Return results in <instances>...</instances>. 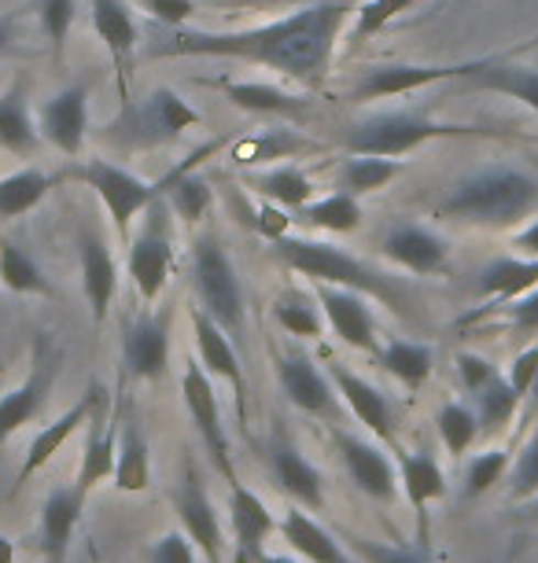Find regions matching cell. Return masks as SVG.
I'll use <instances>...</instances> for the list:
<instances>
[{"instance_id": "6da1fadb", "label": "cell", "mask_w": 538, "mask_h": 563, "mask_svg": "<svg viewBox=\"0 0 538 563\" xmlns=\"http://www.w3.org/2000/svg\"><path fill=\"white\" fill-rule=\"evenodd\" d=\"M347 23L343 4H314L295 15H284L277 23L233 30V34H193V30H174L171 37L155 48V56H215V59H240L255 67H273L288 78L314 81L329 70L336 37Z\"/></svg>"}, {"instance_id": "7a4b0ae2", "label": "cell", "mask_w": 538, "mask_h": 563, "mask_svg": "<svg viewBox=\"0 0 538 563\" xmlns=\"http://www.w3.org/2000/svg\"><path fill=\"white\" fill-rule=\"evenodd\" d=\"M538 207V177L527 169H483L442 199V214L487 229H509Z\"/></svg>"}, {"instance_id": "3957f363", "label": "cell", "mask_w": 538, "mask_h": 563, "mask_svg": "<svg viewBox=\"0 0 538 563\" xmlns=\"http://www.w3.org/2000/svg\"><path fill=\"white\" fill-rule=\"evenodd\" d=\"M273 254L288 265V269L310 276L314 284H336V288H351L373 299L387 302L392 310H403V295L384 273H376L373 265L351 258L347 251L332 247L325 240H303V236H281L273 240Z\"/></svg>"}, {"instance_id": "277c9868", "label": "cell", "mask_w": 538, "mask_h": 563, "mask_svg": "<svg viewBox=\"0 0 538 563\" xmlns=\"http://www.w3.org/2000/svg\"><path fill=\"white\" fill-rule=\"evenodd\" d=\"M491 133L494 130H480V125H461V122H436V119H425V114H380V119L354 125V130L343 136V144H347V152H354V155L398 158L428 141L491 136Z\"/></svg>"}, {"instance_id": "5b68a950", "label": "cell", "mask_w": 538, "mask_h": 563, "mask_svg": "<svg viewBox=\"0 0 538 563\" xmlns=\"http://www.w3.org/2000/svg\"><path fill=\"white\" fill-rule=\"evenodd\" d=\"M193 288L199 306L226 328L229 335L244 332V295L233 262L218 247L215 236H204L193 243Z\"/></svg>"}, {"instance_id": "8992f818", "label": "cell", "mask_w": 538, "mask_h": 563, "mask_svg": "<svg viewBox=\"0 0 538 563\" xmlns=\"http://www.w3.org/2000/svg\"><path fill=\"white\" fill-rule=\"evenodd\" d=\"M182 395H185V409L193 417L199 439H204L210 461L226 483L233 486L237 483V467H233V450H229V434H226V423H221V406H218V395H215V384H210V372L204 368V361H185V376H182Z\"/></svg>"}, {"instance_id": "52a82bcc", "label": "cell", "mask_w": 538, "mask_h": 563, "mask_svg": "<svg viewBox=\"0 0 538 563\" xmlns=\"http://www.w3.org/2000/svg\"><path fill=\"white\" fill-rule=\"evenodd\" d=\"M487 59L472 63H392V67H373L362 81L354 85L351 100L369 103V100H387V97H406V92L428 89L436 81H458L472 78Z\"/></svg>"}, {"instance_id": "ba28073f", "label": "cell", "mask_w": 538, "mask_h": 563, "mask_svg": "<svg viewBox=\"0 0 538 563\" xmlns=\"http://www.w3.org/2000/svg\"><path fill=\"white\" fill-rule=\"evenodd\" d=\"M81 180L100 196L103 210L111 214L114 229H119L122 240H130V225L133 218L141 214L155 203L160 196V185H147V180L133 177L130 169L114 166V163H103V158H92V163L81 166Z\"/></svg>"}, {"instance_id": "9c48e42d", "label": "cell", "mask_w": 538, "mask_h": 563, "mask_svg": "<svg viewBox=\"0 0 538 563\" xmlns=\"http://www.w3.org/2000/svg\"><path fill=\"white\" fill-rule=\"evenodd\" d=\"M199 114L174 89H155L141 108H130L125 119L119 125H111V130L130 144H163L174 141L177 133L193 130Z\"/></svg>"}, {"instance_id": "30bf717a", "label": "cell", "mask_w": 538, "mask_h": 563, "mask_svg": "<svg viewBox=\"0 0 538 563\" xmlns=\"http://www.w3.org/2000/svg\"><path fill=\"white\" fill-rule=\"evenodd\" d=\"M336 453H340L347 475L354 479L358 490L380 505H395L398 490H403V486H398V467L392 464V456L380 450V445L336 431Z\"/></svg>"}, {"instance_id": "8fae6325", "label": "cell", "mask_w": 538, "mask_h": 563, "mask_svg": "<svg viewBox=\"0 0 538 563\" xmlns=\"http://www.w3.org/2000/svg\"><path fill=\"white\" fill-rule=\"evenodd\" d=\"M174 265V243L166 236V221L160 210H152V221L136 240H130V276L133 288L144 302H155L171 280Z\"/></svg>"}, {"instance_id": "7c38bea8", "label": "cell", "mask_w": 538, "mask_h": 563, "mask_svg": "<svg viewBox=\"0 0 538 563\" xmlns=\"http://www.w3.org/2000/svg\"><path fill=\"white\" fill-rule=\"evenodd\" d=\"M174 508H177V516H182V530L196 545L199 556L207 563H221L226 538H221L218 512H215V505H210V494L204 490L193 464H185V483H182V490L174 494Z\"/></svg>"}, {"instance_id": "4fadbf2b", "label": "cell", "mask_w": 538, "mask_h": 563, "mask_svg": "<svg viewBox=\"0 0 538 563\" xmlns=\"http://www.w3.org/2000/svg\"><path fill=\"white\" fill-rule=\"evenodd\" d=\"M318 306H321L329 328L340 335V343L354 346V350H365V354H380L376 350V321H373L369 302L362 299V291L336 288V284H318Z\"/></svg>"}, {"instance_id": "5bb4252c", "label": "cell", "mask_w": 538, "mask_h": 563, "mask_svg": "<svg viewBox=\"0 0 538 563\" xmlns=\"http://www.w3.org/2000/svg\"><path fill=\"white\" fill-rule=\"evenodd\" d=\"M193 339H196V350H199V361L210 376H221L233 384V395H237V406H240V420H244V406H248V384H244V368H240V354L229 343V332L221 328L215 317H210L204 306H193Z\"/></svg>"}, {"instance_id": "9a60e30c", "label": "cell", "mask_w": 538, "mask_h": 563, "mask_svg": "<svg viewBox=\"0 0 538 563\" xmlns=\"http://www.w3.org/2000/svg\"><path fill=\"white\" fill-rule=\"evenodd\" d=\"M103 406V387H97L92 384L89 387V395L81 398V401H74V406L63 412V417L56 420V423H48V428H41L37 434H34V442H30V450H26V456H23V467H19V475H15V490L23 483H30L34 475L45 467L52 456H56L63 445H67V439L74 431L81 428V423H89L92 420V412H97Z\"/></svg>"}, {"instance_id": "2e32d148", "label": "cell", "mask_w": 538, "mask_h": 563, "mask_svg": "<svg viewBox=\"0 0 538 563\" xmlns=\"http://www.w3.org/2000/svg\"><path fill=\"white\" fill-rule=\"evenodd\" d=\"M329 379H332V387L340 390V398L347 401V409L354 412V420L365 423V431L376 434L380 442L392 445L395 442V412H392V406H387V398L380 395L369 379L358 376V372L340 365V361H332L329 365Z\"/></svg>"}, {"instance_id": "e0dca14e", "label": "cell", "mask_w": 538, "mask_h": 563, "mask_svg": "<svg viewBox=\"0 0 538 563\" xmlns=\"http://www.w3.org/2000/svg\"><path fill=\"white\" fill-rule=\"evenodd\" d=\"M229 523H233V538H237V563H259L266 556L262 545L277 530V523H273L266 501L255 490H248L240 479L229 486Z\"/></svg>"}, {"instance_id": "ac0fdd59", "label": "cell", "mask_w": 538, "mask_h": 563, "mask_svg": "<svg viewBox=\"0 0 538 563\" xmlns=\"http://www.w3.org/2000/svg\"><path fill=\"white\" fill-rule=\"evenodd\" d=\"M86 497L78 486H56L48 490L45 505H41V552L45 563H67L70 538L78 530V519L86 512Z\"/></svg>"}, {"instance_id": "d6986e66", "label": "cell", "mask_w": 538, "mask_h": 563, "mask_svg": "<svg viewBox=\"0 0 538 563\" xmlns=\"http://www.w3.org/2000/svg\"><path fill=\"white\" fill-rule=\"evenodd\" d=\"M277 379H281V390L288 395L292 406H299L303 412H310V417L336 420L332 384H329V376H321L310 357H303V354L277 357Z\"/></svg>"}, {"instance_id": "ffe728a7", "label": "cell", "mask_w": 538, "mask_h": 563, "mask_svg": "<svg viewBox=\"0 0 538 563\" xmlns=\"http://www.w3.org/2000/svg\"><path fill=\"white\" fill-rule=\"evenodd\" d=\"M270 467L273 479L281 483V490L299 501L306 512H325V483L321 472L299 453V445H292L288 439H277L270 445Z\"/></svg>"}, {"instance_id": "44dd1931", "label": "cell", "mask_w": 538, "mask_h": 563, "mask_svg": "<svg viewBox=\"0 0 538 563\" xmlns=\"http://www.w3.org/2000/svg\"><path fill=\"white\" fill-rule=\"evenodd\" d=\"M171 361V310L160 317H141L125 335V365L136 379H163Z\"/></svg>"}, {"instance_id": "7402d4cb", "label": "cell", "mask_w": 538, "mask_h": 563, "mask_svg": "<svg viewBox=\"0 0 538 563\" xmlns=\"http://www.w3.org/2000/svg\"><path fill=\"white\" fill-rule=\"evenodd\" d=\"M78 258H81V288H86L92 321L103 324L111 313V302L119 295V269H114L111 251L103 247V240L97 232H86L78 240Z\"/></svg>"}, {"instance_id": "603a6c76", "label": "cell", "mask_w": 538, "mask_h": 563, "mask_svg": "<svg viewBox=\"0 0 538 563\" xmlns=\"http://www.w3.org/2000/svg\"><path fill=\"white\" fill-rule=\"evenodd\" d=\"M86 100H89L86 89H67L41 108V133H45V141L56 144L63 155H78L81 144H86V130H89Z\"/></svg>"}, {"instance_id": "cb8c5ba5", "label": "cell", "mask_w": 538, "mask_h": 563, "mask_svg": "<svg viewBox=\"0 0 538 563\" xmlns=\"http://www.w3.org/2000/svg\"><path fill=\"white\" fill-rule=\"evenodd\" d=\"M384 254L403 269L417 276L442 273L450 262V247L442 243L436 232L420 229V225H398L384 236Z\"/></svg>"}, {"instance_id": "d4e9b609", "label": "cell", "mask_w": 538, "mask_h": 563, "mask_svg": "<svg viewBox=\"0 0 538 563\" xmlns=\"http://www.w3.org/2000/svg\"><path fill=\"white\" fill-rule=\"evenodd\" d=\"M398 486H403L406 501L414 505L420 527L428 519V508L447 497V475H442L439 461L420 450H398Z\"/></svg>"}, {"instance_id": "484cf974", "label": "cell", "mask_w": 538, "mask_h": 563, "mask_svg": "<svg viewBox=\"0 0 538 563\" xmlns=\"http://www.w3.org/2000/svg\"><path fill=\"white\" fill-rule=\"evenodd\" d=\"M52 376H56V361L37 354V365L30 372L26 384H19L15 390H8V395L0 398V445L37 417L41 401H45L48 387H52Z\"/></svg>"}, {"instance_id": "4316f807", "label": "cell", "mask_w": 538, "mask_h": 563, "mask_svg": "<svg viewBox=\"0 0 538 563\" xmlns=\"http://www.w3.org/2000/svg\"><path fill=\"white\" fill-rule=\"evenodd\" d=\"M281 534L303 560H310V563H354L343 552L340 541H336L332 530H325L306 508H292V512L281 519Z\"/></svg>"}, {"instance_id": "83f0119b", "label": "cell", "mask_w": 538, "mask_h": 563, "mask_svg": "<svg viewBox=\"0 0 538 563\" xmlns=\"http://www.w3.org/2000/svg\"><path fill=\"white\" fill-rule=\"evenodd\" d=\"M114 486L122 494H144L152 486V450H147V434L133 417L122 420L119 431V456H114Z\"/></svg>"}, {"instance_id": "f1b7e54d", "label": "cell", "mask_w": 538, "mask_h": 563, "mask_svg": "<svg viewBox=\"0 0 538 563\" xmlns=\"http://www.w3.org/2000/svg\"><path fill=\"white\" fill-rule=\"evenodd\" d=\"M465 81L472 89H487V92H502V97L520 100L524 108H531L538 114V67H520V63H505L498 56H491Z\"/></svg>"}, {"instance_id": "f546056e", "label": "cell", "mask_w": 538, "mask_h": 563, "mask_svg": "<svg viewBox=\"0 0 538 563\" xmlns=\"http://www.w3.org/2000/svg\"><path fill=\"white\" fill-rule=\"evenodd\" d=\"M100 409L92 412V439L86 442V456H81V467H78V483H74L81 494H92L100 483H108L114 475V456H119V417L100 420Z\"/></svg>"}, {"instance_id": "4dcf8cb0", "label": "cell", "mask_w": 538, "mask_h": 563, "mask_svg": "<svg viewBox=\"0 0 538 563\" xmlns=\"http://www.w3.org/2000/svg\"><path fill=\"white\" fill-rule=\"evenodd\" d=\"M538 288V258H498L480 269L476 291L491 302H509Z\"/></svg>"}, {"instance_id": "1f68e13d", "label": "cell", "mask_w": 538, "mask_h": 563, "mask_svg": "<svg viewBox=\"0 0 538 563\" xmlns=\"http://www.w3.org/2000/svg\"><path fill=\"white\" fill-rule=\"evenodd\" d=\"M92 30H97V37L114 56V63L125 67L130 52L136 48V26H133L130 8H125L122 0H92Z\"/></svg>"}, {"instance_id": "d6a6232c", "label": "cell", "mask_w": 538, "mask_h": 563, "mask_svg": "<svg viewBox=\"0 0 538 563\" xmlns=\"http://www.w3.org/2000/svg\"><path fill=\"white\" fill-rule=\"evenodd\" d=\"M226 100L240 111L251 114H303L306 108L295 97H288L277 85H262V81H221Z\"/></svg>"}, {"instance_id": "836d02e7", "label": "cell", "mask_w": 538, "mask_h": 563, "mask_svg": "<svg viewBox=\"0 0 538 563\" xmlns=\"http://www.w3.org/2000/svg\"><path fill=\"white\" fill-rule=\"evenodd\" d=\"M380 365H384L398 384L406 387H420L436 368V357H431L428 346L420 343H406V339H392L384 350H380Z\"/></svg>"}, {"instance_id": "e575fe53", "label": "cell", "mask_w": 538, "mask_h": 563, "mask_svg": "<svg viewBox=\"0 0 538 563\" xmlns=\"http://www.w3.org/2000/svg\"><path fill=\"white\" fill-rule=\"evenodd\" d=\"M52 177L41 169H19V174L0 180V218H19L34 210L48 196Z\"/></svg>"}, {"instance_id": "d590c367", "label": "cell", "mask_w": 538, "mask_h": 563, "mask_svg": "<svg viewBox=\"0 0 538 563\" xmlns=\"http://www.w3.org/2000/svg\"><path fill=\"white\" fill-rule=\"evenodd\" d=\"M520 390L509 384V376H494L476 395V417L480 431H502L516 412H520Z\"/></svg>"}, {"instance_id": "8d00e7d4", "label": "cell", "mask_w": 538, "mask_h": 563, "mask_svg": "<svg viewBox=\"0 0 538 563\" xmlns=\"http://www.w3.org/2000/svg\"><path fill=\"white\" fill-rule=\"evenodd\" d=\"M0 284L15 295H48V280L41 276L37 262L12 240H0Z\"/></svg>"}, {"instance_id": "74e56055", "label": "cell", "mask_w": 538, "mask_h": 563, "mask_svg": "<svg viewBox=\"0 0 538 563\" xmlns=\"http://www.w3.org/2000/svg\"><path fill=\"white\" fill-rule=\"evenodd\" d=\"M398 174H403V163H398V158L358 155L343 169V188L351 196H369V192H380V188H387Z\"/></svg>"}, {"instance_id": "f35d334b", "label": "cell", "mask_w": 538, "mask_h": 563, "mask_svg": "<svg viewBox=\"0 0 538 563\" xmlns=\"http://www.w3.org/2000/svg\"><path fill=\"white\" fill-rule=\"evenodd\" d=\"M255 188L284 210L306 207V199L314 196L310 177H306L299 166H281V169H270V174H259Z\"/></svg>"}, {"instance_id": "ab89813d", "label": "cell", "mask_w": 538, "mask_h": 563, "mask_svg": "<svg viewBox=\"0 0 538 563\" xmlns=\"http://www.w3.org/2000/svg\"><path fill=\"white\" fill-rule=\"evenodd\" d=\"M0 144L8 152H34L37 144V130L30 125V114H26V103H23V92L12 89L0 97Z\"/></svg>"}, {"instance_id": "60d3db41", "label": "cell", "mask_w": 538, "mask_h": 563, "mask_svg": "<svg viewBox=\"0 0 538 563\" xmlns=\"http://www.w3.org/2000/svg\"><path fill=\"white\" fill-rule=\"evenodd\" d=\"M303 218L310 221L314 229H325V232H354L362 225V207H358V196L336 192V196H325L321 203L306 207Z\"/></svg>"}, {"instance_id": "b9f144b4", "label": "cell", "mask_w": 538, "mask_h": 563, "mask_svg": "<svg viewBox=\"0 0 538 563\" xmlns=\"http://www.w3.org/2000/svg\"><path fill=\"white\" fill-rule=\"evenodd\" d=\"M436 423H439V439L447 445L450 456H465L469 445L476 442V434H480V417L469 406H461V401H447V406L439 409Z\"/></svg>"}, {"instance_id": "7bdbcfd3", "label": "cell", "mask_w": 538, "mask_h": 563, "mask_svg": "<svg viewBox=\"0 0 538 563\" xmlns=\"http://www.w3.org/2000/svg\"><path fill=\"white\" fill-rule=\"evenodd\" d=\"M273 317H277V324L284 328V332H292L299 339H318L321 335V310L299 291L281 295V299L273 302Z\"/></svg>"}, {"instance_id": "ee69618b", "label": "cell", "mask_w": 538, "mask_h": 563, "mask_svg": "<svg viewBox=\"0 0 538 563\" xmlns=\"http://www.w3.org/2000/svg\"><path fill=\"white\" fill-rule=\"evenodd\" d=\"M491 313H498L502 324L509 328V332H516V335H535L538 332V288L527 291V295H516V299H509V302L483 306L480 313H472V321H476V317H491Z\"/></svg>"}, {"instance_id": "f6af8a7d", "label": "cell", "mask_w": 538, "mask_h": 563, "mask_svg": "<svg viewBox=\"0 0 538 563\" xmlns=\"http://www.w3.org/2000/svg\"><path fill=\"white\" fill-rule=\"evenodd\" d=\"M505 472H509V453L505 450H487L476 453L465 467V497H483L487 490H494Z\"/></svg>"}, {"instance_id": "bcb514c9", "label": "cell", "mask_w": 538, "mask_h": 563, "mask_svg": "<svg viewBox=\"0 0 538 563\" xmlns=\"http://www.w3.org/2000/svg\"><path fill=\"white\" fill-rule=\"evenodd\" d=\"M171 180H174L171 203H174L177 214H182L188 225H193V221H199V218L207 214V207H210V185H207L204 177H185V169H177Z\"/></svg>"}, {"instance_id": "7dc6e473", "label": "cell", "mask_w": 538, "mask_h": 563, "mask_svg": "<svg viewBox=\"0 0 538 563\" xmlns=\"http://www.w3.org/2000/svg\"><path fill=\"white\" fill-rule=\"evenodd\" d=\"M425 4V0H365L362 8H358V23H354V37L365 41L380 34L387 23H395L398 15L409 12V8Z\"/></svg>"}, {"instance_id": "c3c4849f", "label": "cell", "mask_w": 538, "mask_h": 563, "mask_svg": "<svg viewBox=\"0 0 538 563\" xmlns=\"http://www.w3.org/2000/svg\"><path fill=\"white\" fill-rule=\"evenodd\" d=\"M538 494V428L527 439V445L520 450L513 464V483H509V497L513 501H531Z\"/></svg>"}, {"instance_id": "681fc988", "label": "cell", "mask_w": 538, "mask_h": 563, "mask_svg": "<svg viewBox=\"0 0 538 563\" xmlns=\"http://www.w3.org/2000/svg\"><path fill=\"white\" fill-rule=\"evenodd\" d=\"M347 545L362 563H431L425 552H414V549H395V545H384V541H373V538H362V534H351Z\"/></svg>"}, {"instance_id": "f907efd6", "label": "cell", "mask_w": 538, "mask_h": 563, "mask_svg": "<svg viewBox=\"0 0 538 563\" xmlns=\"http://www.w3.org/2000/svg\"><path fill=\"white\" fill-rule=\"evenodd\" d=\"M70 23H74V0H41V26L52 45H63L70 34Z\"/></svg>"}, {"instance_id": "816d5d0a", "label": "cell", "mask_w": 538, "mask_h": 563, "mask_svg": "<svg viewBox=\"0 0 538 563\" xmlns=\"http://www.w3.org/2000/svg\"><path fill=\"white\" fill-rule=\"evenodd\" d=\"M458 376H461V387H465L469 395H480V390L498 376V368L480 354H458Z\"/></svg>"}, {"instance_id": "f5cc1de1", "label": "cell", "mask_w": 538, "mask_h": 563, "mask_svg": "<svg viewBox=\"0 0 538 563\" xmlns=\"http://www.w3.org/2000/svg\"><path fill=\"white\" fill-rule=\"evenodd\" d=\"M152 563H199V552L182 530V534H163L160 541H155Z\"/></svg>"}, {"instance_id": "db71d44e", "label": "cell", "mask_w": 538, "mask_h": 563, "mask_svg": "<svg viewBox=\"0 0 538 563\" xmlns=\"http://www.w3.org/2000/svg\"><path fill=\"white\" fill-rule=\"evenodd\" d=\"M144 4L163 26H185L196 15V0H144Z\"/></svg>"}, {"instance_id": "11a10c76", "label": "cell", "mask_w": 538, "mask_h": 563, "mask_svg": "<svg viewBox=\"0 0 538 563\" xmlns=\"http://www.w3.org/2000/svg\"><path fill=\"white\" fill-rule=\"evenodd\" d=\"M538 376V346H527L520 350V354L513 357V368H509V384L520 390V395H527Z\"/></svg>"}, {"instance_id": "9f6ffc18", "label": "cell", "mask_w": 538, "mask_h": 563, "mask_svg": "<svg viewBox=\"0 0 538 563\" xmlns=\"http://www.w3.org/2000/svg\"><path fill=\"white\" fill-rule=\"evenodd\" d=\"M251 225H255L262 236L266 240H281V236H288V225H292V218H284V210L277 207H262V210H251Z\"/></svg>"}, {"instance_id": "6f0895ef", "label": "cell", "mask_w": 538, "mask_h": 563, "mask_svg": "<svg viewBox=\"0 0 538 563\" xmlns=\"http://www.w3.org/2000/svg\"><path fill=\"white\" fill-rule=\"evenodd\" d=\"M284 147L288 144H277V141H251V144H244L240 147V163H270V158H277Z\"/></svg>"}, {"instance_id": "680465c9", "label": "cell", "mask_w": 538, "mask_h": 563, "mask_svg": "<svg viewBox=\"0 0 538 563\" xmlns=\"http://www.w3.org/2000/svg\"><path fill=\"white\" fill-rule=\"evenodd\" d=\"M516 247H520L527 258H538V221H531L527 229L516 232Z\"/></svg>"}, {"instance_id": "91938a15", "label": "cell", "mask_w": 538, "mask_h": 563, "mask_svg": "<svg viewBox=\"0 0 538 563\" xmlns=\"http://www.w3.org/2000/svg\"><path fill=\"white\" fill-rule=\"evenodd\" d=\"M0 563H15V545H12V538H4V534H0Z\"/></svg>"}, {"instance_id": "94428289", "label": "cell", "mask_w": 538, "mask_h": 563, "mask_svg": "<svg viewBox=\"0 0 538 563\" xmlns=\"http://www.w3.org/2000/svg\"><path fill=\"white\" fill-rule=\"evenodd\" d=\"M218 4H226V0H218ZM229 4H295V0H229Z\"/></svg>"}, {"instance_id": "6125c7cd", "label": "cell", "mask_w": 538, "mask_h": 563, "mask_svg": "<svg viewBox=\"0 0 538 563\" xmlns=\"http://www.w3.org/2000/svg\"><path fill=\"white\" fill-rule=\"evenodd\" d=\"M8 41H12V23H8V19H0V52L8 48Z\"/></svg>"}, {"instance_id": "be15d7a7", "label": "cell", "mask_w": 538, "mask_h": 563, "mask_svg": "<svg viewBox=\"0 0 538 563\" xmlns=\"http://www.w3.org/2000/svg\"><path fill=\"white\" fill-rule=\"evenodd\" d=\"M527 395H531V409L538 412V376H535V384H531V390H527Z\"/></svg>"}, {"instance_id": "e7e4bbea", "label": "cell", "mask_w": 538, "mask_h": 563, "mask_svg": "<svg viewBox=\"0 0 538 563\" xmlns=\"http://www.w3.org/2000/svg\"><path fill=\"white\" fill-rule=\"evenodd\" d=\"M259 563H295L292 556H262Z\"/></svg>"}, {"instance_id": "03108f58", "label": "cell", "mask_w": 538, "mask_h": 563, "mask_svg": "<svg viewBox=\"0 0 538 563\" xmlns=\"http://www.w3.org/2000/svg\"><path fill=\"white\" fill-rule=\"evenodd\" d=\"M531 516H538V494L531 497Z\"/></svg>"}]
</instances>
